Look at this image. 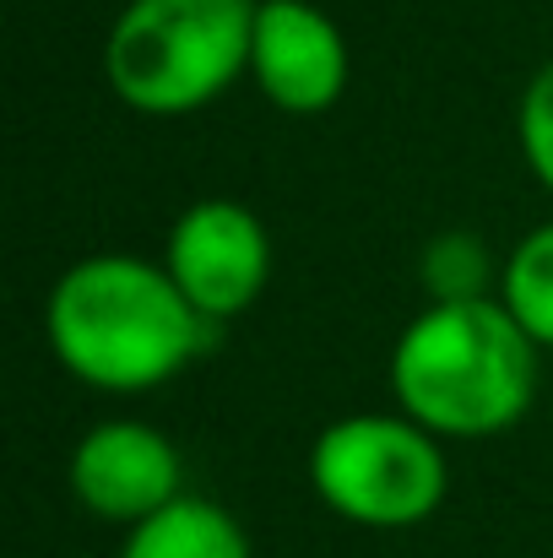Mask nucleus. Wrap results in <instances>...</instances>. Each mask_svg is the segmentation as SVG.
Here are the masks:
<instances>
[{
	"label": "nucleus",
	"instance_id": "2",
	"mask_svg": "<svg viewBox=\"0 0 553 558\" xmlns=\"http://www.w3.org/2000/svg\"><path fill=\"white\" fill-rule=\"evenodd\" d=\"M390 390L434 439H489L532 407L538 342L505 304H429L390 353Z\"/></svg>",
	"mask_w": 553,
	"mask_h": 558
},
{
	"label": "nucleus",
	"instance_id": "8",
	"mask_svg": "<svg viewBox=\"0 0 553 558\" xmlns=\"http://www.w3.org/2000/svg\"><path fill=\"white\" fill-rule=\"evenodd\" d=\"M120 558H250V543L223 505L180 494L169 510L131 526Z\"/></svg>",
	"mask_w": 553,
	"mask_h": 558
},
{
	"label": "nucleus",
	"instance_id": "3",
	"mask_svg": "<svg viewBox=\"0 0 553 558\" xmlns=\"http://www.w3.org/2000/svg\"><path fill=\"white\" fill-rule=\"evenodd\" d=\"M261 0H131L104 44L120 104L142 114L206 109L250 71Z\"/></svg>",
	"mask_w": 553,
	"mask_h": 558
},
{
	"label": "nucleus",
	"instance_id": "6",
	"mask_svg": "<svg viewBox=\"0 0 553 558\" xmlns=\"http://www.w3.org/2000/svg\"><path fill=\"white\" fill-rule=\"evenodd\" d=\"M180 450L169 434L136 417H115L82 434L71 450V494L104 521L142 526L180 499Z\"/></svg>",
	"mask_w": 553,
	"mask_h": 558
},
{
	"label": "nucleus",
	"instance_id": "1",
	"mask_svg": "<svg viewBox=\"0 0 553 558\" xmlns=\"http://www.w3.org/2000/svg\"><path fill=\"white\" fill-rule=\"evenodd\" d=\"M49 348L98 390H153L212 342V320L169 266L142 255H87L49 293Z\"/></svg>",
	"mask_w": 553,
	"mask_h": 558
},
{
	"label": "nucleus",
	"instance_id": "9",
	"mask_svg": "<svg viewBox=\"0 0 553 558\" xmlns=\"http://www.w3.org/2000/svg\"><path fill=\"white\" fill-rule=\"evenodd\" d=\"M500 304L516 315V326L538 342V348H553V222L532 228L505 271H500Z\"/></svg>",
	"mask_w": 553,
	"mask_h": 558
},
{
	"label": "nucleus",
	"instance_id": "4",
	"mask_svg": "<svg viewBox=\"0 0 553 558\" xmlns=\"http://www.w3.org/2000/svg\"><path fill=\"white\" fill-rule=\"evenodd\" d=\"M310 483L353 526L401 532L440 510L445 499V450L440 439L390 412H359L332 423L310 450Z\"/></svg>",
	"mask_w": 553,
	"mask_h": 558
},
{
	"label": "nucleus",
	"instance_id": "5",
	"mask_svg": "<svg viewBox=\"0 0 553 558\" xmlns=\"http://www.w3.org/2000/svg\"><path fill=\"white\" fill-rule=\"evenodd\" d=\"M164 266L180 282L184 299L212 326H223L261 299V288L272 277V239H266V228L250 206L195 201L169 233Z\"/></svg>",
	"mask_w": 553,
	"mask_h": 558
},
{
	"label": "nucleus",
	"instance_id": "11",
	"mask_svg": "<svg viewBox=\"0 0 553 558\" xmlns=\"http://www.w3.org/2000/svg\"><path fill=\"white\" fill-rule=\"evenodd\" d=\"M521 153H527L532 174L553 190V60L532 76V87L521 98Z\"/></svg>",
	"mask_w": 553,
	"mask_h": 558
},
{
	"label": "nucleus",
	"instance_id": "10",
	"mask_svg": "<svg viewBox=\"0 0 553 558\" xmlns=\"http://www.w3.org/2000/svg\"><path fill=\"white\" fill-rule=\"evenodd\" d=\"M483 282H489V250L472 233H445L423 250V288L434 293V304L483 299Z\"/></svg>",
	"mask_w": 553,
	"mask_h": 558
},
{
	"label": "nucleus",
	"instance_id": "7",
	"mask_svg": "<svg viewBox=\"0 0 553 558\" xmlns=\"http://www.w3.org/2000/svg\"><path fill=\"white\" fill-rule=\"evenodd\" d=\"M250 71L288 114H321L348 87V38L310 0H261Z\"/></svg>",
	"mask_w": 553,
	"mask_h": 558
}]
</instances>
